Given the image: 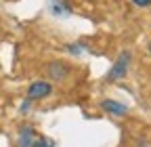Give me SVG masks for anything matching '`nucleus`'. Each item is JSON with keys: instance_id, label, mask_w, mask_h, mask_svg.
<instances>
[{"instance_id": "obj_1", "label": "nucleus", "mask_w": 151, "mask_h": 147, "mask_svg": "<svg viewBox=\"0 0 151 147\" xmlns=\"http://www.w3.org/2000/svg\"><path fill=\"white\" fill-rule=\"evenodd\" d=\"M130 61H132V55L128 53V50H124L120 57H118V61L113 63V67L109 69V74H107V82H116V80H122L126 74H128V67H130Z\"/></svg>"}, {"instance_id": "obj_2", "label": "nucleus", "mask_w": 151, "mask_h": 147, "mask_svg": "<svg viewBox=\"0 0 151 147\" xmlns=\"http://www.w3.org/2000/svg\"><path fill=\"white\" fill-rule=\"evenodd\" d=\"M50 95H52V84L44 82V80L32 82L29 88H27V101H42V99H46Z\"/></svg>"}, {"instance_id": "obj_3", "label": "nucleus", "mask_w": 151, "mask_h": 147, "mask_svg": "<svg viewBox=\"0 0 151 147\" xmlns=\"http://www.w3.org/2000/svg\"><path fill=\"white\" fill-rule=\"evenodd\" d=\"M46 74H48L52 80L61 82V80H65V78H67V74H69V65H67V63H63V61H50V63L46 65Z\"/></svg>"}, {"instance_id": "obj_4", "label": "nucleus", "mask_w": 151, "mask_h": 147, "mask_svg": "<svg viewBox=\"0 0 151 147\" xmlns=\"http://www.w3.org/2000/svg\"><path fill=\"white\" fill-rule=\"evenodd\" d=\"M36 139H38V133L34 130V126L25 124V126L21 128V130H19V141H17V147H34Z\"/></svg>"}, {"instance_id": "obj_5", "label": "nucleus", "mask_w": 151, "mask_h": 147, "mask_svg": "<svg viewBox=\"0 0 151 147\" xmlns=\"http://www.w3.org/2000/svg\"><path fill=\"white\" fill-rule=\"evenodd\" d=\"M101 107L107 114H111V116H126L128 114V107L124 103H120V101H113V99H105L101 103Z\"/></svg>"}, {"instance_id": "obj_6", "label": "nucleus", "mask_w": 151, "mask_h": 147, "mask_svg": "<svg viewBox=\"0 0 151 147\" xmlns=\"http://www.w3.org/2000/svg\"><path fill=\"white\" fill-rule=\"evenodd\" d=\"M50 11L55 15H69L71 13V6L65 2V0H50Z\"/></svg>"}, {"instance_id": "obj_7", "label": "nucleus", "mask_w": 151, "mask_h": 147, "mask_svg": "<svg viewBox=\"0 0 151 147\" xmlns=\"http://www.w3.org/2000/svg\"><path fill=\"white\" fill-rule=\"evenodd\" d=\"M34 147H57V143L50 139V137H38Z\"/></svg>"}, {"instance_id": "obj_8", "label": "nucleus", "mask_w": 151, "mask_h": 147, "mask_svg": "<svg viewBox=\"0 0 151 147\" xmlns=\"http://www.w3.org/2000/svg\"><path fill=\"white\" fill-rule=\"evenodd\" d=\"M132 2H134L137 6H149V4H151V0H132Z\"/></svg>"}, {"instance_id": "obj_9", "label": "nucleus", "mask_w": 151, "mask_h": 147, "mask_svg": "<svg viewBox=\"0 0 151 147\" xmlns=\"http://www.w3.org/2000/svg\"><path fill=\"white\" fill-rule=\"evenodd\" d=\"M67 50H69V53H73V55H80V50H82V48H80V46H73V44H69V46H67Z\"/></svg>"}, {"instance_id": "obj_10", "label": "nucleus", "mask_w": 151, "mask_h": 147, "mask_svg": "<svg viewBox=\"0 0 151 147\" xmlns=\"http://www.w3.org/2000/svg\"><path fill=\"white\" fill-rule=\"evenodd\" d=\"M149 53H151V42H149Z\"/></svg>"}]
</instances>
